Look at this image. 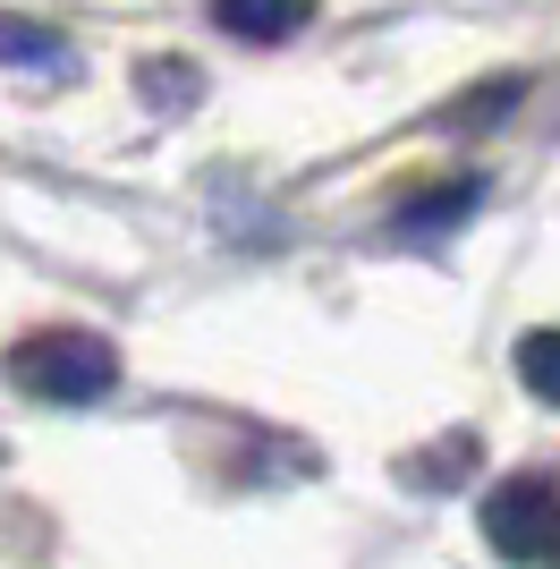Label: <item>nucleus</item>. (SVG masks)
<instances>
[{
    "instance_id": "f257e3e1",
    "label": "nucleus",
    "mask_w": 560,
    "mask_h": 569,
    "mask_svg": "<svg viewBox=\"0 0 560 569\" xmlns=\"http://www.w3.org/2000/svg\"><path fill=\"white\" fill-rule=\"evenodd\" d=\"M0 375H9V391L43 408H93L119 382V349L102 332H34L0 357Z\"/></svg>"
},
{
    "instance_id": "f03ea898",
    "label": "nucleus",
    "mask_w": 560,
    "mask_h": 569,
    "mask_svg": "<svg viewBox=\"0 0 560 569\" xmlns=\"http://www.w3.org/2000/svg\"><path fill=\"white\" fill-rule=\"evenodd\" d=\"M484 536L501 561H543L560 545V485L552 476H501L484 493Z\"/></svg>"
},
{
    "instance_id": "7ed1b4c3",
    "label": "nucleus",
    "mask_w": 560,
    "mask_h": 569,
    "mask_svg": "<svg viewBox=\"0 0 560 569\" xmlns=\"http://www.w3.org/2000/svg\"><path fill=\"white\" fill-rule=\"evenodd\" d=\"M212 26L238 34V43H289L306 18H314V0H204Z\"/></svg>"
},
{
    "instance_id": "20e7f679",
    "label": "nucleus",
    "mask_w": 560,
    "mask_h": 569,
    "mask_svg": "<svg viewBox=\"0 0 560 569\" xmlns=\"http://www.w3.org/2000/svg\"><path fill=\"white\" fill-rule=\"evenodd\" d=\"M484 204V179H450V188H424L417 204H399V238H442Z\"/></svg>"
},
{
    "instance_id": "39448f33",
    "label": "nucleus",
    "mask_w": 560,
    "mask_h": 569,
    "mask_svg": "<svg viewBox=\"0 0 560 569\" xmlns=\"http://www.w3.org/2000/svg\"><path fill=\"white\" fill-rule=\"evenodd\" d=\"M0 60H9V69H60V60H69V34H60V26H34V18H0Z\"/></svg>"
},
{
    "instance_id": "423d86ee",
    "label": "nucleus",
    "mask_w": 560,
    "mask_h": 569,
    "mask_svg": "<svg viewBox=\"0 0 560 569\" xmlns=\"http://www.w3.org/2000/svg\"><path fill=\"white\" fill-rule=\"evenodd\" d=\"M518 382H527L536 400L560 408V332H527L518 340Z\"/></svg>"
},
{
    "instance_id": "0eeeda50",
    "label": "nucleus",
    "mask_w": 560,
    "mask_h": 569,
    "mask_svg": "<svg viewBox=\"0 0 560 569\" xmlns=\"http://www.w3.org/2000/svg\"><path fill=\"white\" fill-rule=\"evenodd\" d=\"M137 94H144V102H162V111H187V102H196V77H187L179 60H153V69L137 77Z\"/></svg>"
},
{
    "instance_id": "6e6552de",
    "label": "nucleus",
    "mask_w": 560,
    "mask_h": 569,
    "mask_svg": "<svg viewBox=\"0 0 560 569\" xmlns=\"http://www.w3.org/2000/svg\"><path fill=\"white\" fill-rule=\"evenodd\" d=\"M459 459H467V433L442 442V451H417L408 459V485H433V493H442V485H459Z\"/></svg>"
}]
</instances>
